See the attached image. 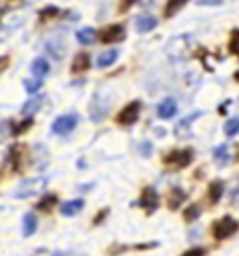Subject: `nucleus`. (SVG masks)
Here are the masks:
<instances>
[{"label":"nucleus","mask_w":239,"mask_h":256,"mask_svg":"<svg viewBox=\"0 0 239 256\" xmlns=\"http://www.w3.org/2000/svg\"><path fill=\"white\" fill-rule=\"evenodd\" d=\"M237 233V220L230 218V216H224V218H220L214 222L212 226V235L216 239H228Z\"/></svg>","instance_id":"1"},{"label":"nucleus","mask_w":239,"mask_h":256,"mask_svg":"<svg viewBox=\"0 0 239 256\" xmlns=\"http://www.w3.org/2000/svg\"><path fill=\"white\" fill-rule=\"evenodd\" d=\"M47 186V180L45 178H34V180H26L20 184V188L15 190V198H28V196H34L38 194L43 188Z\"/></svg>","instance_id":"2"},{"label":"nucleus","mask_w":239,"mask_h":256,"mask_svg":"<svg viewBox=\"0 0 239 256\" xmlns=\"http://www.w3.org/2000/svg\"><path fill=\"white\" fill-rule=\"evenodd\" d=\"M192 158H194L192 150H175L171 154H166L162 160H164V164H171L175 169H184V166L192 162Z\"/></svg>","instance_id":"3"},{"label":"nucleus","mask_w":239,"mask_h":256,"mask_svg":"<svg viewBox=\"0 0 239 256\" xmlns=\"http://www.w3.org/2000/svg\"><path fill=\"white\" fill-rule=\"evenodd\" d=\"M139 111H141V102H139V100L128 102V105H126V107L118 114V122L122 124V126L134 124V122H137V118H139Z\"/></svg>","instance_id":"4"},{"label":"nucleus","mask_w":239,"mask_h":256,"mask_svg":"<svg viewBox=\"0 0 239 256\" xmlns=\"http://www.w3.org/2000/svg\"><path fill=\"white\" fill-rule=\"evenodd\" d=\"M75 126H77V116H75V114L60 116V118H56V120H54L52 132H54V134H68Z\"/></svg>","instance_id":"5"},{"label":"nucleus","mask_w":239,"mask_h":256,"mask_svg":"<svg viewBox=\"0 0 239 256\" xmlns=\"http://www.w3.org/2000/svg\"><path fill=\"white\" fill-rule=\"evenodd\" d=\"M139 207H143L148 214H152L156 207H158V192L154 188H143L141 192V196H139V201H137Z\"/></svg>","instance_id":"6"},{"label":"nucleus","mask_w":239,"mask_h":256,"mask_svg":"<svg viewBox=\"0 0 239 256\" xmlns=\"http://www.w3.org/2000/svg\"><path fill=\"white\" fill-rule=\"evenodd\" d=\"M122 38H124V26H120V24H114V26H109L100 32L102 43H114V41H122Z\"/></svg>","instance_id":"7"},{"label":"nucleus","mask_w":239,"mask_h":256,"mask_svg":"<svg viewBox=\"0 0 239 256\" xmlns=\"http://www.w3.org/2000/svg\"><path fill=\"white\" fill-rule=\"evenodd\" d=\"M175 114H178V102H175L173 98H166V100H162L160 105H158V118L171 120Z\"/></svg>","instance_id":"8"},{"label":"nucleus","mask_w":239,"mask_h":256,"mask_svg":"<svg viewBox=\"0 0 239 256\" xmlns=\"http://www.w3.org/2000/svg\"><path fill=\"white\" fill-rule=\"evenodd\" d=\"M134 26H137L139 32H152L158 26V20L154 15H139V18L134 20Z\"/></svg>","instance_id":"9"},{"label":"nucleus","mask_w":239,"mask_h":256,"mask_svg":"<svg viewBox=\"0 0 239 256\" xmlns=\"http://www.w3.org/2000/svg\"><path fill=\"white\" fill-rule=\"evenodd\" d=\"M82 210H84V201L82 198H73V201H66L60 207V214L66 216V218H73V216H77Z\"/></svg>","instance_id":"10"},{"label":"nucleus","mask_w":239,"mask_h":256,"mask_svg":"<svg viewBox=\"0 0 239 256\" xmlns=\"http://www.w3.org/2000/svg\"><path fill=\"white\" fill-rule=\"evenodd\" d=\"M36 226H38V222H36L34 214H26V216H24V220H22V233H24V237H32L36 233Z\"/></svg>","instance_id":"11"},{"label":"nucleus","mask_w":239,"mask_h":256,"mask_svg":"<svg viewBox=\"0 0 239 256\" xmlns=\"http://www.w3.org/2000/svg\"><path fill=\"white\" fill-rule=\"evenodd\" d=\"M88 66H90V56L86 52H79L75 56L73 64H70V70H73V73H84V70H88Z\"/></svg>","instance_id":"12"},{"label":"nucleus","mask_w":239,"mask_h":256,"mask_svg":"<svg viewBox=\"0 0 239 256\" xmlns=\"http://www.w3.org/2000/svg\"><path fill=\"white\" fill-rule=\"evenodd\" d=\"M214 162L220 164V166H226L230 162V150L228 146H218L214 150Z\"/></svg>","instance_id":"13"},{"label":"nucleus","mask_w":239,"mask_h":256,"mask_svg":"<svg viewBox=\"0 0 239 256\" xmlns=\"http://www.w3.org/2000/svg\"><path fill=\"white\" fill-rule=\"evenodd\" d=\"M118 56H120L118 50H107V52H102V54L98 56V60H96L98 68H107V66H111V64L118 60Z\"/></svg>","instance_id":"14"},{"label":"nucleus","mask_w":239,"mask_h":256,"mask_svg":"<svg viewBox=\"0 0 239 256\" xmlns=\"http://www.w3.org/2000/svg\"><path fill=\"white\" fill-rule=\"evenodd\" d=\"M30 70H32V75L34 77H45L47 73H50V62H47L45 58H36L34 62H32V66H30Z\"/></svg>","instance_id":"15"},{"label":"nucleus","mask_w":239,"mask_h":256,"mask_svg":"<svg viewBox=\"0 0 239 256\" xmlns=\"http://www.w3.org/2000/svg\"><path fill=\"white\" fill-rule=\"evenodd\" d=\"M96 38L98 36H96V30H94V28H84V30L77 32V41L82 45H92Z\"/></svg>","instance_id":"16"},{"label":"nucleus","mask_w":239,"mask_h":256,"mask_svg":"<svg viewBox=\"0 0 239 256\" xmlns=\"http://www.w3.org/2000/svg\"><path fill=\"white\" fill-rule=\"evenodd\" d=\"M222 194H224V182H220V180L212 182L210 184V201L212 203H218Z\"/></svg>","instance_id":"17"},{"label":"nucleus","mask_w":239,"mask_h":256,"mask_svg":"<svg viewBox=\"0 0 239 256\" xmlns=\"http://www.w3.org/2000/svg\"><path fill=\"white\" fill-rule=\"evenodd\" d=\"M186 2L188 0H169V2L164 4V18L169 20V18H173L175 13H180V9L182 6H186Z\"/></svg>","instance_id":"18"},{"label":"nucleus","mask_w":239,"mask_h":256,"mask_svg":"<svg viewBox=\"0 0 239 256\" xmlns=\"http://www.w3.org/2000/svg\"><path fill=\"white\" fill-rule=\"evenodd\" d=\"M182 201H186V192L182 188H173L171 196H169V207L171 210H178V207L182 205Z\"/></svg>","instance_id":"19"},{"label":"nucleus","mask_w":239,"mask_h":256,"mask_svg":"<svg viewBox=\"0 0 239 256\" xmlns=\"http://www.w3.org/2000/svg\"><path fill=\"white\" fill-rule=\"evenodd\" d=\"M41 105H43V98H41V96H36V98L28 100L26 105L22 107V111H24V114H34V111H38V109H41Z\"/></svg>","instance_id":"20"},{"label":"nucleus","mask_w":239,"mask_h":256,"mask_svg":"<svg viewBox=\"0 0 239 256\" xmlns=\"http://www.w3.org/2000/svg\"><path fill=\"white\" fill-rule=\"evenodd\" d=\"M224 132L228 134V137H237V132H239V120H237V118H228V120H226Z\"/></svg>","instance_id":"21"},{"label":"nucleus","mask_w":239,"mask_h":256,"mask_svg":"<svg viewBox=\"0 0 239 256\" xmlns=\"http://www.w3.org/2000/svg\"><path fill=\"white\" fill-rule=\"evenodd\" d=\"M56 201H58L56 194H47V196H43L41 201H38V210H41V212H50L52 207L56 205Z\"/></svg>","instance_id":"22"},{"label":"nucleus","mask_w":239,"mask_h":256,"mask_svg":"<svg viewBox=\"0 0 239 256\" xmlns=\"http://www.w3.org/2000/svg\"><path fill=\"white\" fill-rule=\"evenodd\" d=\"M198 216H201V207L198 205H190L188 210L184 212V218H186V222H194Z\"/></svg>","instance_id":"23"},{"label":"nucleus","mask_w":239,"mask_h":256,"mask_svg":"<svg viewBox=\"0 0 239 256\" xmlns=\"http://www.w3.org/2000/svg\"><path fill=\"white\" fill-rule=\"evenodd\" d=\"M41 86H43V82L41 79H26V82H24V88H26V92H30V94H34V92H38L41 90Z\"/></svg>","instance_id":"24"},{"label":"nucleus","mask_w":239,"mask_h":256,"mask_svg":"<svg viewBox=\"0 0 239 256\" xmlns=\"http://www.w3.org/2000/svg\"><path fill=\"white\" fill-rule=\"evenodd\" d=\"M32 122H34V120H32V118L24 120V122H22V124H20L18 128H13V134H15V137H20V134H22V132H26V130H28V128H30V126H32Z\"/></svg>","instance_id":"25"},{"label":"nucleus","mask_w":239,"mask_h":256,"mask_svg":"<svg viewBox=\"0 0 239 256\" xmlns=\"http://www.w3.org/2000/svg\"><path fill=\"white\" fill-rule=\"evenodd\" d=\"M237 34H239V32L237 30H233V32H230V41H228V54H237Z\"/></svg>","instance_id":"26"},{"label":"nucleus","mask_w":239,"mask_h":256,"mask_svg":"<svg viewBox=\"0 0 239 256\" xmlns=\"http://www.w3.org/2000/svg\"><path fill=\"white\" fill-rule=\"evenodd\" d=\"M182 256H205V250L203 248H190V250H186Z\"/></svg>","instance_id":"27"},{"label":"nucleus","mask_w":239,"mask_h":256,"mask_svg":"<svg viewBox=\"0 0 239 256\" xmlns=\"http://www.w3.org/2000/svg\"><path fill=\"white\" fill-rule=\"evenodd\" d=\"M134 2H139V0H124V2L120 4V11H122V13H124V11H128Z\"/></svg>","instance_id":"28"},{"label":"nucleus","mask_w":239,"mask_h":256,"mask_svg":"<svg viewBox=\"0 0 239 256\" xmlns=\"http://www.w3.org/2000/svg\"><path fill=\"white\" fill-rule=\"evenodd\" d=\"M58 13V9H56V6H50V9H43L41 11V20H47V15H56Z\"/></svg>","instance_id":"29"},{"label":"nucleus","mask_w":239,"mask_h":256,"mask_svg":"<svg viewBox=\"0 0 239 256\" xmlns=\"http://www.w3.org/2000/svg\"><path fill=\"white\" fill-rule=\"evenodd\" d=\"M220 2H222V0H198V4H205V6H216Z\"/></svg>","instance_id":"30"},{"label":"nucleus","mask_w":239,"mask_h":256,"mask_svg":"<svg viewBox=\"0 0 239 256\" xmlns=\"http://www.w3.org/2000/svg\"><path fill=\"white\" fill-rule=\"evenodd\" d=\"M105 216H107V212H102V214H98V216H96V218H94V224H100V220H102V218H105Z\"/></svg>","instance_id":"31"}]
</instances>
